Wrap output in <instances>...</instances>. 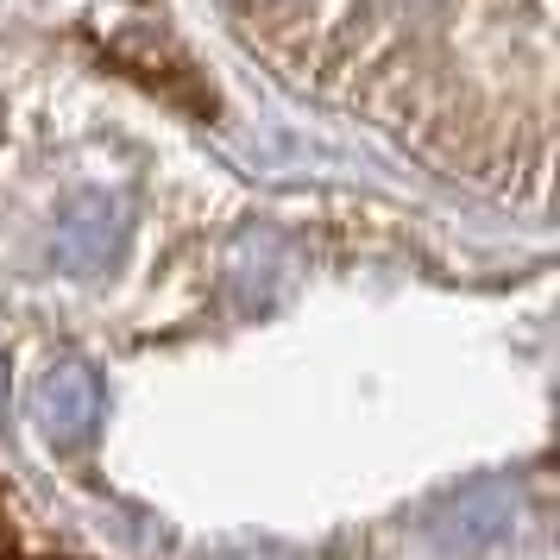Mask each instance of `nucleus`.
Returning a JSON list of instances; mask_svg holds the SVG:
<instances>
[{
    "label": "nucleus",
    "instance_id": "f257e3e1",
    "mask_svg": "<svg viewBox=\"0 0 560 560\" xmlns=\"http://www.w3.org/2000/svg\"><path fill=\"white\" fill-rule=\"evenodd\" d=\"M95 378L89 372H77V365H63L51 384H45V429L57 434V441H77V434H89V422H95Z\"/></svg>",
    "mask_w": 560,
    "mask_h": 560
}]
</instances>
